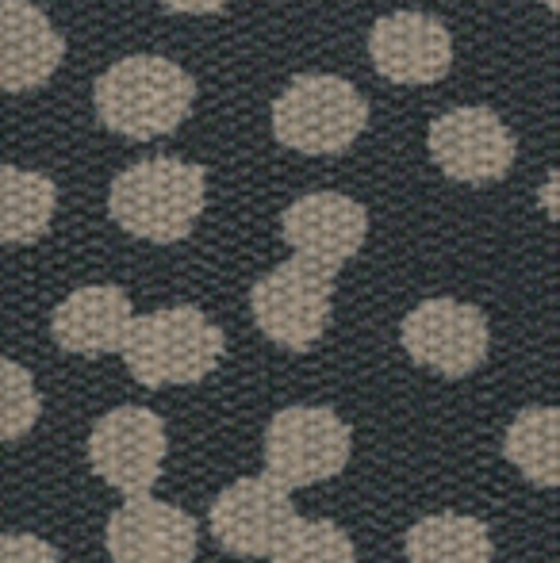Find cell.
<instances>
[{"mask_svg": "<svg viewBox=\"0 0 560 563\" xmlns=\"http://www.w3.org/2000/svg\"><path fill=\"white\" fill-rule=\"evenodd\" d=\"M208 203V169L180 157H150L108 188V216L131 238L154 245L185 242Z\"/></svg>", "mask_w": 560, "mask_h": 563, "instance_id": "obj_1", "label": "cell"}, {"mask_svg": "<svg viewBox=\"0 0 560 563\" xmlns=\"http://www.w3.org/2000/svg\"><path fill=\"white\" fill-rule=\"evenodd\" d=\"M92 104L108 131L131 142H150L185 123L196 104V81L169 58L131 54L97 77Z\"/></svg>", "mask_w": 560, "mask_h": 563, "instance_id": "obj_2", "label": "cell"}, {"mask_svg": "<svg viewBox=\"0 0 560 563\" xmlns=\"http://www.w3.org/2000/svg\"><path fill=\"white\" fill-rule=\"evenodd\" d=\"M223 353L227 334L193 303L139 314L123 345L128 372L150 391L200 384L223 364Z\"/></svg>", "mask_w": 560, "mask_h": 563, "instance_id": "obj_3", "label": "cell"}, {"mask_svg": "<svg viewBox=\"0 0 560 563\" xmlns=\"http://www.w3.org/2000/svg\"><path fill=\"white\" fill-rule=\"evenodd\" d=\"M369 126V104L334 74H299L273 104V139L311 157L345 154Z\"/></svg>", "mask_w": 560, "mask_h": 563, "instance_id": "obj_4", "label": "cell"}, {"mask_svg": "<svg viewBox=\"0 0 560 563\" xmlns=\"http://www.w3.org/2000/svg\"><path fill=\"white\" fill-rule=\"evenodd\" d=\"M334 276L338 273L330 268L292 253V261L270 268L250 288V314H254L257 330L288 353L315 349L330 327Z\"/></svg>", "mask_w": 560, "mask_h": 563, "instance_id": "obj_5", "label": "cell"}, {"mask_svg": "<svg viewBox=\"0 0 560 563\" xmlns=\"http://www.w3.org/2000/svg\"><path fill=\"white\" fill-rule=\"evenodd\" d=\"M265 475L288 490L315 487L345 472L353 430L330 407H284L265 426Z\"/></svg>", "mask_w": 560, "mask_h": 563, "instance_id": "obj_6", "label": "cell"}, {"mask_svg": "<svg viewBox=\"0 0 560 563\" xmlns=\"http://www.w3.org/2000/svg\"><path fill=\"white\" fill-rule=\"evenodd\" d=\"M399 341L419 368H430L446 379H464L487 361L492 327L476 303L433 296L422 299L415 311H407Z\"/></svg>", "mask_w": 560, "mask_h": 563, "instance_id": "obj_7", "label": "cell"}, {"mask_svg": "<svg viewBox=\"0 0 560 563\" xmlns=\"http://www.w3.org/2000/svg\"><path fill=\"white\" fill-rule=\"evenodd\" d=\"M165 452H169L165 422L146 407L108 410L85 441L92 475H100L108 487L128 498L150 495V487L162 479Z\"/></svg>", "mask_w": 560, "mask_h": 563, "instance_id": "obj_8", "label": "cell"}, {"mask_svg": "<svg viewBox=\"0 0 560 563\" xmlns=\"http://www.w3.org/2000/svg\"><path fill=\"white\" fill-rule=\"evenodd\" d=\"M296 518L292 490L281 487L273 475H246L227 483L208 506V529L216 544L242 560L273 556Z\"/></svg>", "mask_w": 560, "mask_h": 563, "instance_id": "obj_9", "label": "cell"}, {"mask_svg": "<svg viewBox=\"0 0 560 563\" xmlns=\"http://www.w3.org/2000/svg\"><path fill=\"white\" fill-rule=\"evenodd\" d=\"M430 157L449 180L461 185H495L515 169L518 142L492 108H453L426 131Z\"/></svg>", "mask_w": 560, "mask_h": 563, "instance_id": "obj_10", "label": "cell"}, {"mask_svg": "<svg viewBox=\"0 0 560 563\" xmlns=\"http://www.w3.org/2000/svg\"><path fill=\"white\" fill-rule=\"evenodd\" d=\"M105 549L112 563H193L200 552V526L180 506L135 495L108 518Z\"/></svg>", "mask_w": 560, "mask_h": 563, "instance_id": "obj_11", "label": "cell"}, {"mask_svg": "<svg viewBox=\"0 0 560 563\" xmlns=\"http://www.w3.org/2000/svg\"><path fill=\"white\" fill-rule=\"evenodd\" d=\"M281 238L292 245L296 257L338 273L365 245L369 211L365 203L342 192H307L281 211Z\"/></svg>", "mask_w": 560, "mask_h": 563, "instance_id": "obj_12", "label": "cell"}, {"mask_svg": "<svg viewBox=\"0 0 560 563\" xmlns=\"http://www.w3.org/2000/svg\"><path fill=\"white\" fill-rule=\"evenodd\" d=\"M369 58L392 85H433L453 66V38L433 15L392 12L369 31Z\"/></svg>", "mask_w": 560, "mask_h": 563, "instance_id": "obj_13", "label": "cell"}, {"mask_svg": "<svg viewBox=\"0 0 560 563\" xmlns=\"http://www.w3.org/2000/svg\"><path fill=\"white\" fill-rule=\"evenodd\" d=\"M135 307L128 291L116 284H89L77 288L54 307L51 338L69 356H108L123 353L131 330H135Z\"/></svg>", "mask_w": 560, "mask_h": 563, "instance_id": "obj_14", "label": "cell"}, {"mask_svg": "<svg viewBox=\"0 0 560 563\" xmlns=\"http://www.w3.org/2000/svg\"><path fill=\"white\" fill-rule=\"evenodd\" d=\"M66 58V38L31 0H0V89H43Z\"/></svg>", "mask_w": 560, "mask_h": 563, "instance_id": "obj_15", "label": "cell"}, {"mask_svg": "<svg viewBox=\"0 0 560 563\" xmlns=\"http://www.w3.org/2000/svg\"><path fill=\"white\" fill-rule=\"evenodd\" d=\"M407 563H492V529L472 514H426L404 537Z\"/></svg>", "mask_w": 560, "mask_h": 563, "instance_id": "obj_16", "label": "cell"}, {"mask_svg": "<svg viewBox=\"0 0 560 563\" xmlns=\"http://www.w3.org/2000/svg\"><path fill=\"white\" fill-rule=\"evenodd\" d=\"M58 185L43 173L4 165L0 169V238L4 245H31L51 230Z\"/></svg>", "mask_w": 560, "mask_h": 563, "instance_id": "obj_17", "label": "cell"}, {"mask_svg": "<svg viewBox=\"0 0 560 563\" xmlns=\"http://www.w3.org/2000/svg\"><path fill=\"white\" fill-rule=\"evenodd\" d=\"M503 456L534 487H560V407H526L510 418Z\"/></svg>", "mask_w": 560, "mask_h": 563, "instance_id": "obj_18", "label": "cell"}, {"mask_svg": "<svg viewBox=\"0 0 560 563\" xmlns=\"http://www.w3.org/2000/svg\"><path fill=\"white\" fill-rule=\"evenodd\" d=\"M273 563H358L353 537L327 518H296L281 537Z\"/></svg>", "mask_w": 560, "mask_h": 563, "instance_id": "obj_19", "label": "cell"}, {"mask_svg": "<svg viewBox=\"0 0 560 563\" xmlns=\"http://www.w3.org/2000/svg\"><path fill=\"white\" fill-rule=\"evenodd\" d=\"M0 372H4V384H0V438L12 445L23 433L35 430L39 415H43V399H39L31 372L23 364H15L12 356H4Z\"/></svg>", "mask_w": 560, "mask_h": 563, "instance_id": "obj_20", "label": "cell"}, {"mask_svg": "<svg viewBox=\"0 0 560 563\" xmlns=\"http://www.w3.org/2000/svg\"><path fill=\"white\" fill-rule=\"evenodd\" d=\"M0 563H62V552L35 533H8L0 541Z\"/></svg>", "mask_w": 560, "mask_h": 563, "instance_id": "obj_21", "label": "cell"}, {"mask_svg": "<svg viewBox=\"0 0 560 563\" xmlns=\"http://www.w3.org/2000/svg\"><path fill=\"white\" fill-rule=\"evenodd\" d=\"M227 4H231V0H162V8H169V12H177V15H216V12H223Z\"/></svg>", "mask_w": 560, "mask_h": 563, "instance_id": "obj_22", "label": "cell"}, {"mask_svg": "<svg viewBox=\"0 0 560 563\" xmlns=\"http://www.w3.org/2000/svg\"><path fill=\"white\" fill-rule=\"evenodd\" d=\"M538 203H541V211H546V216L560 227V169L549 173L546 185L538 188Z\"/></svg>", "mask_w": 560, "mask_h": 563, "instance_id": "obj_23", "label": "cell"}, {"mask_svg": "<svg viewBox=\"0 0 560 563\" xmlns=\"http://www.w3.org/2000/svg\"><path fill=\"white\" fill-rule=\"evenodd\" d=\"M541 4H546V8H553V12L560 15V0H541Z\"/></svg>", "mask_w": 560, "mask_h": 563, "instance_id": "obj_24", "label": "cell"}]
</instances>
